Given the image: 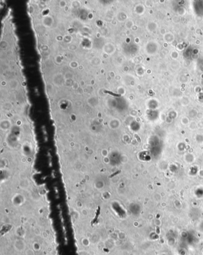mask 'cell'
<instances>
[{
	"label": "cell",
	"mask_w": 203,
	"mask_h": 255,
	"mask_svg": "<svg viewBox=\"0 0 203 255\" xmlns=\"http://www.w3.org/2000/svg\"><path fill=\"white\" fill-rule=\"evenodd\" d=\"M26 246V245L25 242L22 240H16L14 243V247L18 252L23 251L25 250Z\"/></svg>",
	"instance_id": "obj_1"
},
{
	"label": "cell",
	"mask_w": 203,
	"mask_h": 255,
	"mask_svg": "<svg viewBox=\"0 0 203 255\" xmlns=\"http://www.w3.org/2000/svg\"><path fill=\"white\" fill-rule=\"evenodd\" d=\"M41 245L38 242H34L32 244V249L35 252H38L41 250Z\"/></svg>",
	"instance_id": "obj_2"
},
{
	"label": "cell",
	"mask_w": 203,
	"mask_h": 255,
	"mask_svg": "<svg viewBox=\"0 0 203 255\" xmlns=\"http://www.w3.org/2000/svg\"><path fill=\"white\" fill-rule=\"evenodd\" d=\"M82 243L85 247H88L91 244V242L88 238H84L82 240Z\"/></svg>",
	"instance_id": "obj_3"
},
{
	"label": "cell",
	"mask_w": 203,
	"mask_h": 255,
	"mask_svg": "<svg viewBox=\"0 0 203 255\" xmlns=\"http://www.w3.org/2000/svg\"><path fill=\"white\" fill-rule=\"evenodd\" d=\"M34 250H27L26 252V255H34Z\"/></svg>",
	"instance_id": "obj_4"
},
{
	"label": "cell",
	"mask_w": 203,
	"mask_h": 255,
	"mask_svg": "<svg viewBox=\"0 0 203 255\" xmlns=\"http://www.w3.org/2000/svg\"><path fill=\"white\" fill-rule=\"evenodd\" d=\"M108 243L110 244V246H112V242H110V240H109V241H108ZM107 247H108V248H109V249H110V248H111V246H108V245L107 246Z\"/></svg>",
	"instance_id": "obj_5"
}]
</instances>
